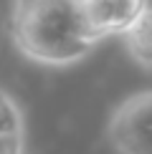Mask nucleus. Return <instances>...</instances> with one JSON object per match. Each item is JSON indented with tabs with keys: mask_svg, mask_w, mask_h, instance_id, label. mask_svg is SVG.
Here are the masks:
<instances>
[{
	"mask_svg": "<svg viewBox=\"0 0 152 154\" xmlns=\"http://www.w3.org/2000/svg\"><path fill=\"white\" fill-rule=\"evenodd\" d=\"M13 41L23 56L43 66H71L97 48L81 18L79 0H18Z\"/></svg>",
	"mask_w": 152,
	"mask_h": 154,
	"instance_id": "obj_1",
	"label": "nucleus"
},
{
	"mask_svg": "<svg viewBox=\"0 0 152 154\" xmlns=\"http://www.w3.org/2000/svg\"><path fill=\"white\" fill-rule=\"evenodd\" d=\"M106 139L117 154H152V88L127 96L114 109Z\"/></svg>",
	"mask_w": 152,
	"mask_h": 154,
	"instance_id": "obj_2",
	"label": "nucleus"
},
{
	"mask_svg": "<svg viewBox=\"0 0 152 154\" xmlns=\"http://www.w3.org/2000/svg\"><path fill=\"white\" fill-rule=\"evenodd\" d=\"M147 5L150 0H79L81 18L97 41L127 30Z\"/></svg>",
	"mask_w": 152,
	"mask_h": 154,
	"instance_id": "obj_3",
	"label": "nucleus"
},
{
	"mask_svg": "<svg viewBox=\"0 0 152 154\" xmlns=\"http://www.w3.org/2000/svg\"><path fill=\"white\" fill-rule=\"evenodd\" d=\"M129 58L142 68H152V5H147L139 18L127 30L119 33Z\"/></svg>",
	"mask_w": 152,
	"mask_h": 154,
	"instance_id": "obj_4",
	"label": "nucleus"
},
{
	"mask_svg": "<svg viewBox=\"0 0 152 154\" xmlns=\"http://www.w3.org/2000/svg\"><path fill=\"white\" fill-rule=\"evenodd\" d=\"M23 131V111L18 101L0 88V134H21Z\"/></svg>",
	"mask_w": 152,
	"mask_h": 154,
	"instance_id": "obj_5",
	"label": "nucleus"
},
{
	"mask_svg": "<svg viewBox=\"0 0 152 154\" xmlns=\"http://www.w3.org/2000/svg\"><path fill=\"white\" fill-rule=\"evenodd\" d=\"M0 154H25V137L21 134H0Z\"/></svg>",
	"mask_w": 152,
	"mask_h": 154,
	"instance_id": "obj_6",
	"label": "nucleus"
}]
</instances>
